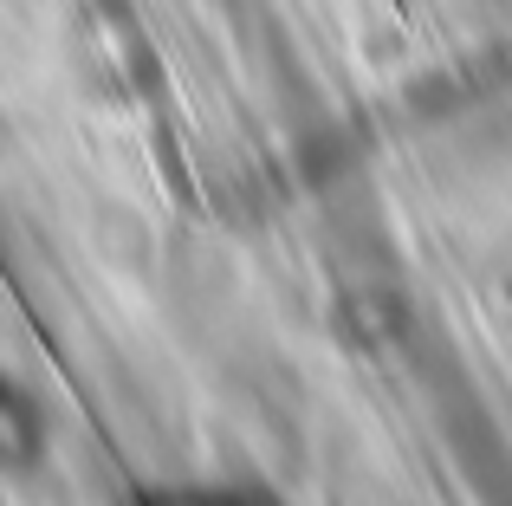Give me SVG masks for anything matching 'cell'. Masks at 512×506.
Instances as JSON below:
<instances>
[{
    "instance_id": "1",
    "label": "cell",
    "mask_w": 512,
    "mask_h": 506,
    "mask_svg": "<svg viewBox=\"0 0 512 506\" xmlns=\"http://www.w3.org/2000/svg\"><path fill=\"white\" fill-rule=\"evenodd\" d=\"M52 448V416L39 390L13 370H0V474H33Z\"/></svg>"
}]
</instances>
